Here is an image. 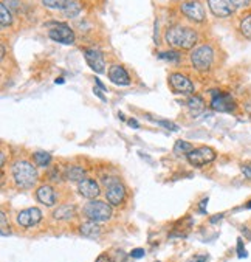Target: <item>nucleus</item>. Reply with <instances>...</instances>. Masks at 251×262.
Masks as SVG:
<instances>
[{"instance_id": "473e14b6", "label": "nucleus", "mask_w": 251, "mask_h": 262, "mask_svg": "<svg viewBox=\"0 0 251 262\" xmlns=\"http://www.w3.org/2000/svg\"><path fill=\"white\" fill-rule=\"evenodd\" d=\"M145 255H146V251L143 250V248H135V250L130 251V256H132L133 259H140V258H143Z\"/></svg>"}, {"instance_id": "39448f33", "label": "nucleus", "mask_w": 251, "mask_h": 262, "mask_svg": "<svg viewBox=\"0 0 251 262\" xmlns=\"http://www.w3.org/2000/svg\"><path fill=\"white\" fill-rule=\"evenodd\" d=\"M186 157H188V161H189L192 166L200 168V166H205V165L212 163V161L216 160L217 153H216V151H214L212 148L203 146V148L192 149Z\"/></svg>"}, {"instance_id": "5701e85b", "label": "nucleus", "mask_w": 251, "mask_h": 262, "mask_svg": "<svg viewBox=\"0 0 251 262\" xmlns=\"http://www.w3.org/2000/svg\"><path fill=\"white\" fill-rule=\"evenodd\" d=\"M33 158L36 161V165L41 166V168H47L50 165V161H51V155H50L48 152H43V151L34 152L33 153Z\"/></svg>"}, {"instance_id": "dca6fc26", "label": "nucleus", "mask_w": 251, "mask_h": 262, "mask_svg": "<svg viewBox=\"0 0 251 262\" xmlns=\"http://www.w3.org/2000/svg\"><path fill=\"white\" fill-rule=\"evenodd\" d=\"M208 6L211 13L217 17H228L232 13V8L227 0H208Z\"/></svg>"}, {"instance_id": "aec40b11", "label": "nucleus", "mask_w": 251, "mask_h": 262, "mask_svg": "<svg viewBox=\"0 0 251 262\" xmlns=\"http://www.w3.org/2000/svg\"><path fill=\"white\" fill-rule=\"evenodd\" d=\"M84 175H85V171L84 168H81V166H70L67 169V173H65V177L70 180V182H83L84 180Z\"/></svg>"}, {"instance_id": "423d86ee", "label": "nucleus", "mask_w": 251, "mask_h": 262, "mask_svg": "<svg viewBox=\"0 0 251 262\" xmlns=\"http://www.w3.org/2000/svg\"><path fill=\"white\" fill-rule=\"evenodd\" d=\"M48 36L51 41L64 45H71L75 42V33L67 23H55L53 28H50Z\"/></svg>"}, {"instance_id": "0eeeda50", "label": "nucleus", "mask_w": 251, "mask_h": 262, "mask_svg": "<svg viewBox=\"0 0 251 262\" xmlns=\"http://www.w3.org/2000/svg\"><path fill=\"white\" fill-rule=\"evenodd\" d=\"M104 196L110 205L120 206L126 198V188L120 180H113V182H109V185H107Z\"/></svg>"}, {"instance_id": "7ed1b4c3", "label": "nucleus", "mask_w": 251, "mask_h": 262, "mask_svg": "<svg viewBox=\"0 0 251 262\" xmlns=\"http://www.w3.org/2000/svg\"><path fill=\"white\" fill-rule=\"evenodd\" d=\"M84 214L93 222H105L112 218V206L101 200H90L84 206Z\"/></svg>"}, {"instance_id": "4c0bfd02", "label": "nucleus", "mask_w": 251, "mask_h": 262, "mask_svg": "<svg viewBox=\"0 0 251 262\" xmlns=\"http://www.w3.org/2000/svg\"><path fill=\"white\" fill-rule=\"evenodd\" d=\"M95 83H96V86H98V87H100V88L103 90V92H105V90H107V87H105V86H104V84L101 83V81H100V79H95Z\"/></svg>"}, {"instance_id": "9d476101", "label": "nucleus", "mask_w": 251, "mask_h": 262, "mask_svg": "<svg viewBox=\"0 0 251 262\" xmlns=\"http://www.w3.org/2000/svg\"><path fill=\"white\" fill-rule=\"evenodd\" d=\"M84 56H85V62L88 64L95 73H104L105 71V61H104V55L98 50V48H85L84 50Z\"/></svg>"}, {"instance_id": "a19ab883", "label": "nucleus", "mask_w": 251, "mask_h": 262, "mask_svg": "<svg viewBox=\"0 0 251 262\" xmlns=\"http://www.w3.org/2000/svg\"><path fill=\"white\" fill-rule=\"evenodd\" d=\"M56 84H64V78H59V79H56Z\"/></svg>"}, {"instance_id": "79ce46f5", "label": "nucleus", "mask_w": 251, "mask_h": 262, "mask_svg": "<svg viewBox=\"0 0 251 262\" xmlns=\"http://www.w3.org/2000/svg\"><path fill=\"white\" fill-rule=\"evenodd\" d=\"M2 58H5V45H2Z\"/></svg>"}, {"instance_id": "ea45409f", "label": "nucleus", "mask_w": 251, "mask_h": 262, "mask_svg": "<svg viewBox=\"0 0 251 262\" xmlns=\"http://www.w3.org/2000/svg\"><path fill=\"white\" fill-rule=\"evenodd\" d=\"M206 203H208V198H205V200L200 203V211H202V213H205V205H206Z\"/></svg>"}, {"instance_id": "a211bd4d", "label": "nucleus", "mask_w": 251, "mask_h": 262, "mask_svg": "<svg viewBox=\"0 0 251 262\" xmlns=\"http://www.w3.org/2000/svg\"><path fill=\"white\" fill-rule=\"evenodd\" d=\"M79 231L85 238H98L103 233V228L100 227V225H98V222L88 220V222H84L83 225H81Z\"/></svg>"}, {"instance_id": "c756f323", "label": "nucleus", "mask_w": 251, "mask_h": 262, "mask_svg": "<svg viewBox=\"0 0 251 262\" xmlns=\"http://www.w3.org/2000/svg\"><path fill=\"white\" fill-rule=\"evenodd\" d=\"M3 5L6 6V8H10V10H19L21 8V2L19 0H3Z\"/></svg>"}, {"instance_id": "6ab92c4d", "label": "nucleus", "mask_w": 251, "mask_h": 262, "mask_svg": "<svg viewBox=\"0 0 251 262\" xmlns=\"http://www.w3.org/2000/svg\"><path fill=\"white\" fill-rule=\"evenodd\" d=\"M75 214H76V208L73 205H64V206H59L53 216H55V219L58 220H70L75 218Z\"/></svg>"}, {"instance_id": "b1692460", "label": "nucleus", "mask_w": 251, "mask_h": 262, "mask_svg": "<svg viewBox=\"0 0 251 262\" xmlns=\"http://www.w3.org/2000/svg\"><path fill=\"white\" fill-rule=\"evenodd\" d=\"M68 0H42V5L48 10H61L64 11Z\"/></svg>"}, {"instance_id": "ddd939ff", "label": "nucleus", "mask_w": 251, "mask_h": 262, "mask_svg": "<svg viewBox=\"0 0 251 262\" xmlns=\"http://www.w3.org/2000/svg\"><path fill=\"white\" fill-rule=\"evenodd\" d=\"M211 107L217 112H231L236 109V103L234 99L231 98V95H214Z\"/></svg>"}, {"instance_id": "2eb2a0df", "label": "nucleus", "mask_w": 251, "mask_h": 262, "mask_svg": "<svg viewBox=\"0 0 251 262\" xmlns=\"http://www.w3.org/2000/svg\"><path fill=\"white\" fill-rule=\"evenodd\" d=\"M109 78L116 86H123V87L130 86V76L123 66H112L109 70Z\"/></svg>"}, {"instance_id": "cd10ccee", "label": "nucleus", "mask_w": 251, "mask_h": 262, "mask_svg": "<svg viewBox=\"0 0 251 262\" xmlns=\"http://www.w3.org/2000/svg\"><path fill=\"white\" fill-rule=\"evenodd\" d=\"M0 225H2V236H6V231L10 233V227H8V223H6V216L3 211L0 213Z\"/></svg>"}, {"instance_id": "4468645a", "label": "nucleus", "mask_w": 251, "mask_h": 262, "mask_svg": "<svg viewBox=\"0 0 251 262\" xmlns=\"http://www.w3.org/2000/svg\"><path fill=\"white\" fill-rule=\"evenodd\" d=\"M36 198L45 206H55L56 205V193L50 185H41L36 189Z\"/></svg>"}, {"instance_id": "f704fd0d", "label": "nucleus", "mask_w": 251, "mask_h": 262, "mask_svg": "<svg viewBox=\"0 0 251 262\" xmlns=\"http://www.w3.org/2000/svg\"><path fill=\"white\" fill-rule=\"evenodd\" d=\"M93 93H95V95H96L98 98H100V99H101V101H107V98H105V96H104V95L101 93V90H100V88H96V87H95V88H93Z\"/></svg>"}, {"instance_id": "f3484780", "label": "nucleus", "mask_w": 251, "mask_h": 262, "mask_svg": "<svg viewBox=\"0 0 251 262\" xmlns=\"http://www.w3.org/2000/svg\"><path fill=\"white\" fill-rule=\"evenodd\" d=\"M186 106H188V110H189V113H191L192 116H199L200 113H203L205 107H206V106H205V101H203V98L199 96V95H192L189 99H188Z\"/></svg>"}, {"instance_id": "412c9836", "label": "nucleus", "mask_w": 251, "mask_h": 262, "mask_svg": "<svg viewBox=\"0 0 251 262\" xmlns=\"http://www.w3.org/2000/svg\"><path fill=\"white\" fill-rule=\"evenodd\" d=\"M62 13H64V16L68 17V19H73V17H76L81 13V5L76 2V0H68Z\"/></svg>"}, {"instance_id": "37998d69", "label": "nucleus", "mask_w": 251, "mask_h": 262, "mask_svg": "<svg viewBox=\"0 0 251 262\" xmlns=\"http://www.w3.org/2000/svg\"><path fill=\"white\" fill-rule=\"evenodd\" d=\"M245 206H247V208H248V210H251V200H250V202H248V203H247V205H245Z\"/></svg>"}, {"instance_id": "4be33fe9", "label": "nucleus", "mask_w": 251, "mask_h": 262, "mask_svg": "<svg viewBox=\"0 0 251 262\" xmlns=\"http://www.w3.org/2000/svg\"><path fill=\"white\" fill-rule=\"evenodd\" d=\"M194 149V146L189 141H185V140H178L174 146V153L175 155H188L191 151Z\"/></svg>"}, {"instance_id": "f03ea898", "label": "nucleus", "mask_w": 251, "mask_h": 262, "mask_svg": "<svg viewBox=\"0 0 251 262\" xmlns=\"http://www.w3.org/2000/svg\"><path fill=\"white\" fill-rule=\"evenodd\" d=\"M11 174L16 185L22 189L31 188L36 182H38V169H36L30 161L25 160H17L11 166Z\"/></svg>"}, {"instance_id": "c9c22d12", "label": "nucleus", "mask_w": 251, "mask_h": 262, "mask_svg": "<svg viewBox=\"0 0 251 262\" xmlns=\"http://www.w3.org/2000/svg\"><path fill=\"white\" fill-rule=\"evenodd\" d=\"M95 262H112V259H110L109 256H107V255H101V256L98 258Z\"/></svg>"}, {"instance_id": "1a4fd4ad", "label": "nucleus", "mask_w": 251, "mask_h": 262, "mask_svg": "<svg viewBox=\"0 0 251 262\" xmlns=\"http://www.w3.org/2000/svg\"><path fill=\"white\" fill-rule=\"evenodd\" d=\"M42 220V213L39 208H28V210H23L17 214V225H21L23 228H31L36 227Z\"/></svg>"}, {"instance_id": "6e6552de", "label": "nucleus", "mask_w": 251, "mask_h": 262, "mask_svg": "<svg viewBox=\"0 0 251 262\" xmlns=\"http://www.w3.org/2000/svg\"><path fill=\"white\" fill-rule=\"evenodd\" d=\"M182 13L188 17V19H191L197 23H202L205 22V8L202 6V3L195 2V0H189V2H183L182 6H180Z\"/></svg>"}, {"instance_id": "9b49d317", "label": "nucleus", "mask_w": 251, "mask_h": 262, "mask_svg": "<svg viewBox=\"0 0 251 262\" xmlns=\"http://www.w3.org/2000/svg\"><path fill=\"white\" fill-rule=\"evenodd\" d=\"M169 84L177 93H192L194 92V84L191 83L189 78L180 73H172L169 76Z\"/></svg>"}, {"instance_id": "a878e982", "label": "nucleus", "mask_w": 251, "mask_h": 262, "mask_svg": "<svg viewBox=\"0 0 251 262\" xmlns=\"http://www.w3.org/2000/svg\"><path fill=\"white\" fill-rule=\"evenodd\" d=\"M240 33L244 34L247 39L251 41V14L245 16L244 19L240 21Z\"/></svg>"}, {"instance_id": "e433bc0d", "label": "nucleus", "mask_w": 251, "mask_h": 262, "mask_svg": "<svg viewBox=\"0 0 251 262\" xmlns=\"http://www.w3.org/2000/svg\"><path fill=\"white\" fill-rule=\"evenodd\" d=\"M127 124L130 126V128H133V129H138L140 128V124H138V121H135L133 118H130L129 121H127Z\"/></svg>"}, {"instance_id": "2f4dec72", "label": "nucleus", "mask_w": 251, "mask_h": 262, "mask_svg": "<svg viewBox=\"0 0 251 262\" xmlns=\"http://www.w3.org/2000/svg\"><path fill=\"white\" fill-rule=\"evenodd\" d=\"M250 2H251V0H230V3L234 6V8H244V6H247Z\"/></svg>"}, {"instance_id": "20e7f679", "label": "nucleus", "mask_w": 251, "mask_h": 262, "mask_svg": "<svg viewBox=\"0 0 251 262\" xmlns=\"http://www.w3.org/2000/svg\"><path fill=\"white\" fill-rule=\"evenodd\" d=\"M212 59H214V51L211 48V45H206V44L199 45V47L194 48V51L191 53V62L199 71L209 70Z\"/></svg>"}, {"instance_id": "c85d7f7f", "label": "nucleus", "mask_w": 251, "mask_h": 262, "mask_svg": "<svg viewBox=\"0 0 251 262\" xmlns=\"http://www.w3.org/2000/svg\"><path fill=\"white\" fill-rule=\"evenodd\" d=\"M160 126H163L165 129H167V131H174V132H177L178 131V126L177 124H174V123H171V121H165V120H160V121H157Z\"/></svg>"}, {"instance_id": "58836bf2", "label": "nucleus", "mask_w": 251, "mask_h": 262, "mask_svg": "<svg viewBox=\"0 0 251 262\" xmlns=\"http://www.w3.org/2000/svg\"><path fill=\"white\" fill-rule=\"evenodd\" d=\"M223 218V214H219V216H214V218L211 219V223H216L217 220H220Z\"/></svg>"}, {"instance_id": "f8f14e48", "label": "nucleus", "mask_w": 251, "mask_h": 262, "mask_svg": "<svg viewBox=\"0 0 251 262\" xmlns=\"http://www.w3.org/2000/svg\"><path fill=\"white\" fill-rule=\"evenodd\" d=\"M78 191L83 197L88 198V200H95V198L101 194V188H100V185H98V182H95V180L84 178L83 182H79Z\"/></svg>"}, {"instance_id": "393cba45", "label": "nucleus", "mask_w": 251, "mask_h": 262, "mask_svg": "<svg viewBox=\"0 0 251 262\" xmlns=\"http://www.w3.org/2000/svg\"><path fill=\"white\" fill-rule=\"evenodd\" d=\"M0 23H2V26H8L13 23V16L3 3L0 5Z\"/></svg>"}, {"instance_id": "72a5a7b5", "label": "nucleus", "mask_w": 251, "mask_h": 262, "mask_svg": "<svg viewBox=\"0 0 251 262\" xmlns=\"http://www.w3.org/2000/svg\"><path fill=\"white\" fill-rule=\"evenodd\" d=\"M242 174L251 180V166H242Z\"/></svg>"}, {"instance_id": "bb28decb", "label": "nucleus", "mask_w": 251, "mask_h": 262, "mask_svg": "<svg viewBox=\"0 0 251 262\" xmlns=\"http://www.w3.org/2000/svg\"><path fill=\"white\" fill-rule=\"evenodd\" d=\"M158 58H160V59L171 61V62H178V61H180V55H178L177 51H163V53H158Z\"/></svg>"}, {"instance_id": "7c9ffc66", "label": "nucleus", "mask_w": 251, "mask_h": 262, "mask_svg": "<svg viewBox=\"0 0 251 262\" xmlns=\"http://www.w3.org/2000/svg\"><path fill=\"white\" fill-rule=\"evenodd\" d=\"M237 255H239V258H247L248 256V253L244 248V243H242V239H237Z\"/></svg>"}, {"instance_id": "f257e3e1", "label": "nucleus", "mask_w": 251, "mask_h": 262, "mask_svg": "<svg viewBox=\"0 0 251 262\" xmlns=\"http://www.w3.org/2000/svg\"><path fill=\"white\" fill-rule=\"evenodd\" d=\"M165 38H166V42L175 48L191 50L197 42V33L191 28H186V26L174 25L166 31Z\"/></svg>"}]
</instances>
